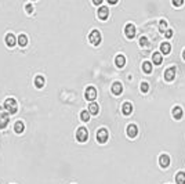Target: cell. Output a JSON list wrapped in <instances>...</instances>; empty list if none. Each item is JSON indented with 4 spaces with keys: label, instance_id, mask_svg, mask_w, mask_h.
I'll use <instances>...</instances> for the list:
<instances>
[{
    "label": "cell",
    "instance_id": "1",
    "mask_svg": "<svg viewBox=\"0 0 185 184\" xmlns=\"http://www.w3.org/2000/svg\"><path fill=\"white\" fill-rule=\"evenodd\" d=\"M10 122V114L4 107H0V130L4 129Z\"/></svg>",
    "mask_w": 185,
    "mask_h": 184
},
{
    "label": "cell",
    "instance_id": "2",
    "mask_svg": "<svg viewBox=\"0 0 185 184\" xmlns=\"http://www.w3.org/2000/svg\"><path fill=\"white\" fill-rule=\"evenodd\" d=\"M88 40H90V43L93 44V46H98V44L101 43V33H100V31H97V29L91 31L90 35H88Z\"/></svg>",
    "mask_w": 185,
    "mask_h": 184
},
{
    "label": "cell",
    "instance_id": "3",
    "mask_svg": "<svg viewBox=\"0 0 185 184\" xmlns=\"http://www.w3.org/2000/svg\"><path fill=\"white\" fill-rule=\"evenodd\" d=\"M4 108L8 111V114H15L18 111V107H17V102H15L14 98H7L4 101Z\"/></svg>",
    "mask_w": 185,
    "mask_h": 184
},
{
    "label": "cell",
    "instance_id": "4",
    "mask_svg": "<svg viewBox=\"0 0 185 184\" xmlns=\"http://www.w3.org/2000/svg\"><path fill=\"white\" fill-rule=\"evenodd\" d=\"M88 138V132L86 127H79L78 132H76V140L80 141V143H84V141H87Z\"/></svg>",
    "mask_w": 185,
    "mask_h": 184
},
{
    "label": "cell",
    "instance_id": "5",
    "mask_svg": "<svg viewBox=\"0 0 185 184\" xmlns=\"http://www.w3.org/2000/svg\"><path fill=\"white\" fill-rule=\"evenodd\" d=\"M97 140L100 144H104L108 141V130L107 129H100L97 132Z\"/></svg>",
    "mask_w": 185,
    "mask_h": 184
},
{
    "label": "cell",
    "instance_id": "6",
    "mask_svg": "<svg viewBox=\"0 0 185 184\" xmlns=\"http://www.w3.org/2000/svg\"><path fill=\"white\" fill-rule=\"evenodd\" d=\"M84 97L88 100V101H94V100L97 98V90H95V87H93V86L87 87V89H86V96Z\"/></svg>",
    "mask_w": 185,
    "mask_h": 184
},
{
    "label": "cell",
    "instance_id": "7",
    "mask_svg": "<svg viewBox=\"0 0 185 184\" xmlns=\"http://www.w3.org/2000/svg\"><path fill=\"white\" fill-rule=\"evenodd\" d=\"M175 77V68L171 67V68H167L164 71V80L166 82H173Z\"/></svg>",
    "mask_w": 185,
    "mask_h": 184
},
{
    "label": "cell",
    "instance_id": "8",
    "mask_svg": "<svg viewBox=\"0 0 185 184\" xmlns=\"http://www.w3.org/2000/svg\"><path fill=\"white\" fill-rule=\"evenodd\" d=\"M124 35L129 39H133L135 36V27H134L133 24H127L126 27H124Z\"/></svg>",
    "mask_w": 185,
    "mask_h": 184
},
{
    "label": "cell",
    "instance_id": "9",
    "mask_svg": "<svg viewBox=\"0 0 185 184\" xmlns=\"http://www.w3.org/2000/svg\"><path fill=\"white\" fill-rule=\"evenodd\" d=\"M171 115H173V118L175 121H180L184 116V109L181 108V107H174V108L171 109Z\"/></svg>",
    "mask_w": 185,
    "mask_h": 184
},
{
    "label": "cell",
    "instance_id": "10",
    "mask_svg": "<svg viewBox=\"0 0 185 184\" xmlns=\"http://www.w3.org/2000/svg\"><path fill=\"white\" fill-rule=\"evenodd\" d=\"M126 132H127V136H129L130 138H134V137H137V134H138V127H137V125L131 123V125L127 126Z\"/></svg>",
    "mask_w": 185,
    "mask_h": 184
},
{
    "label": "cell",
    "instance_id": "11",
    "mask_svg": "<svg viewBox=\"0 0 185 184\" xmlns=\"http://www.w3.org/2000/svg\"><path fill=\"white\" fill-rule=\"evenodd\" d=\"M159 165H160V167H168L170 166V157L166 154H162L159 157Z\"/></svg>",
    "mask_w": 185,
    "mask_h": 184
},
{
    "label": "cell",
    "instance_id": "12",
    "mask_svg": "<svg viewBox=\"0 0 185 184\" xmlns=\"http://www.w3.org/2000/svg\"><path fill=\"white\" fill-rule=\"evenodd\" d=\"M108 15H109V8L107 7V6H102V7L98 8V18L105 21V19L108 18Z\"/></svg>",
    "mask_w": 185,
    "mask_h": 184
},
{
    "label": "cell",
    "instance_id": "13",
    "mask_svg": "<svg viewBox=\"0 0 185 184\" xmlns=\"http://www.w3.org/2000/svg\"><path fill=\"white\" fill-rule=\"evenodd\" d=\"M122 92H123V86H122V83L115 82L113 85H112V93H113L115 96H119Z\"/></svg>",
    "mask_w": 185,
    "mask_h": 184
},
{
    "label": "cell",
    "instance_id": "14",
    "mask_svg": "<svg viewBox=\"0 0 185 184\" xmlns=\"http://www.w3.org/2000/svg\"><path fill=\"white\" fill-rule=\"evenodd\" d=\"M15 42H18V39H15V36L12 33H8L7 36H6V43H7L8 47H14Z\"/></svg>",
    "mask_w": 185,
    "mask_h": 184
},
{
    "label": "cell",
    "instance_id": "15",
    "mask_svg": "<svg viewBox=\"0 0 185 184\" xmlns=\"http://www.w3.org/2000/svg\"><path fill=\"white\" fill-rule=\"evenodd\" d=\"M122 112H123V115H131L133 105L130 104V102H124L123 107H122Z\"/></svg>",
    "mask_w": 185,
    "mask_h": 184
},
{
    "label": "cell",
    "instance_id": "16",
    "mask_svg": "<svg viewBox=\"0 0 185 184\" xmlns=\"http://www.w3.org/2000/svg\"><path fill=\"white\" fill-rule=\"evenodd\" d=\"M88 112H90V114H93V115H97L98 112H100V105H98L97 102L93 101L91 104L88 105Z\"/></svg>",
    "mask_w": 185,
    "mask_h": 184
},
{
    "label": "cell",
    "instance_id": "17",
    "mask_svg": "<svg viewBox=\"0 0 185 184\" xmlns=\"http://www.w3.org/2000/svg\"><path fill=\"white\" fill-rule=\"evenodd\" d=\"M152 61H154V64L156 65H162V62H163V58H162V53H154V56H152Z\"/></svg>",
    "mask_w": 185,
    "mask_h": 184
},
{
    "label": "cell",
    "instance_id": "18",
    "mask_svg": "<svg viewBox=\"0 0 185 184\" xmlns=\"http://www.w3.org/2000/svg\"><path fill=\"white\" fill-rule=\"evenodd\" d=\"M160 51H162V54H170V51H171V44L167 43V42L162 43V44H160Z\"/></svg>",
    "mask_w": 185,
    "mask_h": 184
},
{
    "label": "cell",
    "instance_id": "19",
    "mask_svg": "<svg viewBox=\"0 0 185 184\" xmlns=\"http://www.w3.org/2000/svg\"><path fill=\"white\" fill-rule=\"evenodd\" d=\"M115 64H116V67L123 68L124 65H126V58H124V56H117L116 58H115Z\"/></svg>",
    "mask_w": 185,
    "mask_h": 184
},
{
    "label": "cell",
    "instance_id": "20",
    "mask_svg": "<svg viewBox=\"0 0 185 184\" xmlns=\"http://www.w3.org/2000/svg\"><path fill=\"white\" fill-rule=\"evenodd\" d=\"M35 86H36L37 89H41V87L44 86V77L40 76V75L35 77Z\"/></svg>",
    "mask_w": 185,
    "mask_h": 184
},
{
    "label": "cell",
    "instance_id": "21",
    "mask_svg": "<svg viewBox=\"0 0 185 184\" xmlns=\"http://www.w3.org/2000/svg\"><path fill=\"white\" fill-rule=\"evenodd\" d=\"M175 182H177V184H185V173L178 172L177 176H175Z\"/></svg>",
    "mask_w": 185,
    "mask_h": 184
},
{
    "label": "cell",
    "instance_id": "22",
    "mask_svg": "<svg viewBox=\"0 0 185 184\" xmlns=\"http://www.w3.org/2000/svg\"><path fill=\"white\" fill-rule=\"evenodd\" d=\"M24 129H25V126L22 122H15V125H14V130H15V133H18V134H21L22 132H24Z\"/></svg>",
    "mask_w": 185,
    "mask_h": 184
},
{
    "label": "cell",
    "instance_id": "23",
    "mask_svg": "<svg viewBox=\"0 0 185 184\" xmlns=\"http://www.w3.org/2000/svg\"><path fill=\"white\" fill-rule=\"evenodd\" d=\"M18 44H20L21 47H25L28 44V37H26V35H20L18 36Z\"/></svg>",
    "mask_w": 185,
    "mask_h": 184
},
{
    "label": "cell",
    "instance_id": "24",
    "mask_svg": "<svg viewBox=\"0 0 185 184\" xmlns=\"http://www.w3.org/2000/svg\"><path fill=\"white\" fill-rule=\"evenodd\" d=\"M142 71H144L145 73H152V64L149 62V61H145V62L142 64Z\"/></svg>",
    "mask_w": 185,
    "mask_h": 184
},
{
    "label": "cell",
    "instance_id": "25",
    "mask_svg": "<svg viewBox=\"0 0 185 184\" xmlns=\"http://www.w3.org/2000/svg\"><path fill=\"white\" fill-rule=\"evenodd\" d=\"M80 119L83 122H88L90 121V112L88 111H82L80 112Z\"/></svg>",
    "mask_w": 185,
    "mask_h": 184
},
{
    "label": "cell",
    "instance_id": "26",
    "mask_svg": "<svg viewBox=\"0 0 185 184\" xmlns=\"http://www.w3.org/2000/svg\"><path fill=\"white\" fill-rule=\"evenodd\" d=\"M159 28H160V32H163L164 33V32L167 31V22H166L164 19H162V21L159 22Z\"/></svg>",
    "mask_w": 185,
    "mask_h": 184
},
{
    "label": "cell",
    "instance_id": "27",
    "mask_svg": "<svg viewBox=\"0 0 185 184\" xmlns=\"http://www.w3.org/2000/svg\"><path fill=\"white\" fill-rule=\"evenodd\" d=\"M141 92L142 93H148L149 92V85L146 82H142L141 83Z\"/></svg>",
    "mask_w": 185,
    "mask_h": 184
},
{
    "label": "cell",
    "instance_id": "28",
    "mask_svg": "<svg viewBox=\"0 0 185 184\" xmlns=\"http://www.w3.org/2000/svg\"><path fill=\"white\" fill-rule=\"evenodd\" d=\"M140 44H141L142 47H145V46H148L149 44V42H148V39H146L145 36H142V37H140Z\"/></svg>",
    "mask_w": 185,
    "mask_h": 184
},
{
    "label": "cell",
    "instance_id": "29",
    "mask_svg": "<svg viewBox=\"0 0 185 184\" xmlns=\"http://www.w3.org/2000/svg\"><path fill=\"white\" fill-rule=\"evenodd\" d=\"M171 3H173L174 7H181L184 4V0H171Z\"/></svg>",
    "mask_w": 185,
    "mask_h": 184
},
{
    "label": "cell",
    "instance_id": "30",
    "mask_svg": "<svg viewBox=\"0 0 185 184\" xmlns=\"http://www.w3.org/2000/svg\"><path fill=\"white\" fill-rule=\"evenodd\" d=\"M164 36L167 37V39H170V37H173V29H167V31L164 32Z\"/></svg>",
    "mask_w": 185,
    "mask_h": 184
},
{
    "label": "cell",
    "instance_id": "31",
    "mask_svg": "<svg viewBox=\"0 0 185 184\" xmlns=\"http://www.w3.org/2000/svg\"><path fill=\"white\" fill-rule=\"evenodd\" d=\"M25 10H26L28 14H32V12H33V6H32V4H26V6H25Z\"/></svg>",
    "mask_w": 185,
    "mask_h": 184
},
{
    "label": "cell",
    "instance_id": "32",
    "mask_svg": "<svg viewBox=\"0 0 185 184\" xmlns=\"http://www.w3.org/2000/svg\"><path fill=\"white\" fill-rule=\"evenodd\" d=\"M93 3H94L95 6H100L101 3H102V0H93Z\"/></svg>",
    "mask_w": 185,
    "mask_h": 184
},
{
    "label": "cell",
    "instance_id": "33",
    "mask_svg": "<svg viewBox=\"0 0 185 184\" xmlns=\"http://www.w3.org/2000/svg\"><path fill=\"white\" fill-rule=\"evenodd\" d=\"M108 3H109V4H116L117 0H108Z\"/></svg>",
    "mask_w": 185,
    "mask_h": 184
},
{
    "label": "cell",
    "instance_id": "34",
    "mask_svg": "<svg viewBox=\"0 0 185 184\" xmlns=\"http://www.w3.org/2000/svg\"><path fill=\"white\" fill-rule=\"evenodd\" d=\"M183 58H184V60H185V50L183 51Z\"/></svg>",
    "mask_w": 185,
    "mask_h": 184
}]
</instances>
